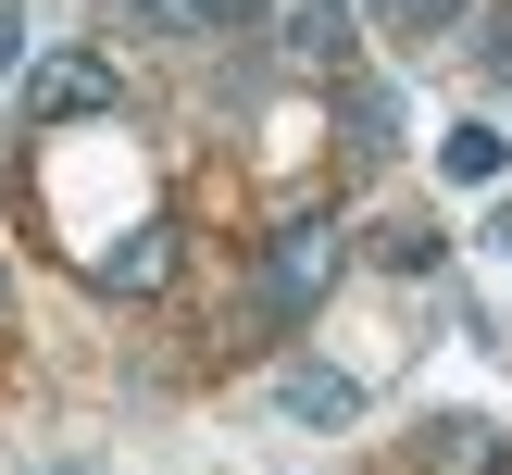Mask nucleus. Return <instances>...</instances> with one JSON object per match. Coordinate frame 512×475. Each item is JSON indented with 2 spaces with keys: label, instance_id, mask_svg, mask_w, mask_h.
Masks as SVG:
<instances>
[{
  "label": "nucleus",
  "instance_id": "7",
  "mask_svg": "<svg viewBox=\"0 0 512 475\" xmlns=\"http://www.w3.org/2000/svg\"><path fill=\"white\" fill-rule=\"evenodd\" d=\"M150 13H163L175 38H238L250 13H275V0H150Z\"/></svg>",
  "mask_w": 512,
  "mask_h": 475
},
{
  "label": "nucleus",
  "instance_id": "10",
  "mask_svg": "<svg viewBox=\"0 0 512 475\" xmlns=\"http://www.w3.org/2000/svg\"><path fill=\"white\" fill-rule=\"evenodd\" d=\"M350 138L388 150V138H400V100H388V88H350Z\"/></svg>",
  "mask_w": 512,
  "mask_h": 475
},
{
  "label": "nucleus",
  "instance_id": "6",
  "mask_svg": "<svg viewBox=\"0 0 512 475\" xmlns=\"http://www.w3.org/2000/svg\"><path fill=\"white\" fill-rule=\"evenodd\" d=\"M163 275H175V225H138L125 250H100V288H113V300H150Z\"/></svg>",
  "mask_w": 512,
  "mask_h": 475
},
{
  "label": "nucleus",
  "instance_id": "3",
  "mask_svg": "<svg viewBox=\"0 0 512 475\" xmlns=\"http://www.w3.org/2000/svg\"><path fill=\"white\" fill-rule=\"evenodd\" d=\"M413 463H425V475H512V438H500L488 413H425Z\"/></svg>",
  "mask_w": 512,
  "mask_h": 475
},
{
  "label": "nucleus",
  "instance_id": "12",
  "mask_svg": "<svg viewBox=\"0 0 512 475\" xmlns=\"http://www.w3.org/2000/svg\"><path fill=\"white\" fill-rule=\"evenodd\" d=\"M0 313H13V288H0Z\"/></svg>",
  "mask_w": 512,
  "mask_h": 475
},
{
  "label": "nucleus",
  "instance_id": "8",
  "mask_svg": "<svg viewBox=\"0 0 512 475\" xmlns=\"http://www.w3.org/2000/svg\"><path fill=\"white\" fill-rule=\"evenodd\" d=\"M438 163L463 175V188H488V175L512 163V138H500V125H450V138H438Z\"/></svg>",
  "mask_w": 512,
  "mask_h": 475
},
{
  "label": "nucleus",
  "instance_id": "5",
  "mask_svg": "<svg viewBox=\"0 0 512 475\" xmlns=\"http://www.w3.org/2000/svg\"><path fill=\"white\" fill-rule=\"evenodd\" d=\"M275 400H288L300 425H350V413H363V375H338V363H288V375H275Z\"/></svg>",
  "mask_w": 512,
  "mask_h": 475
},
{
  "label": "nucleus",
  "instance_id": "4",
  "mask_svg": "<svg viewBox=\"0 0 512 475\" xmlns=\"http://www.w3.org/2000/svg\"><path fill=\"white\" fill-rule=\"evenodd\" d=\"M275 50L288 63H350V0H275Z\"/></svg>",
  "mask_w": 512,
  "mask_h": 475
},
{
  "label": "nucleus",
  "instance_id": "9",
  "mask_svg": "<svg viewBox=\"0 0 512 475\" xmlns=\"http://www.w3.org/2000/svg\"><path fill=\"white\" fill-rule=\"evenodd\" d=\"M375 263H400V275H425V263H438V225H375Z\"/></svg>",
  "mask_w": 512,
  "mask_h": 475
},
{
  "label": "nucleus",
  "instance_id": "1",
  "mask_svg": "<svg viewBox=\"0 0 512 475\" xmlns=\"http://www.w3.org/2000/svg\"><path fill=\"white\" fill-rule=\"evenodd\" d=\"M325 288H338V225H325V213L275 225V250H263V288H250V300H263V325H300Z\"/></svg>",
  "mask_w": 512,
  "mask_h": 475
},
{
  "label": "nucleus",
  "instance_id": "2",
  "mask_svg": "<svg viewBox=\"0 0 512 475\" xmlns=\"http://www.w3.org/2000/svg\"><path fill=\"white\" fill-rule=\"evenodd\" d=\"M113 63H100V50H50V63H38V88H25V113H38V125H75V113H113Z\"/></svg>",
  "mask_w": 512,
  "mask_h": 475
},
{
  "label": "nucleus",
  "instance_id": "11",
  "mask_svg": "<svg viewBox=\"0 0 512 475\" xmlns=\"http://www.w3.org/2000/svg\"><path fill=\"white\" fill-rule=\"evenodd\" d=\"M13 75H25V13L0 0V88H13Z\"/></svg>",
  "mask_w": 512,
  "mask_h": 475
}]
</instances>
